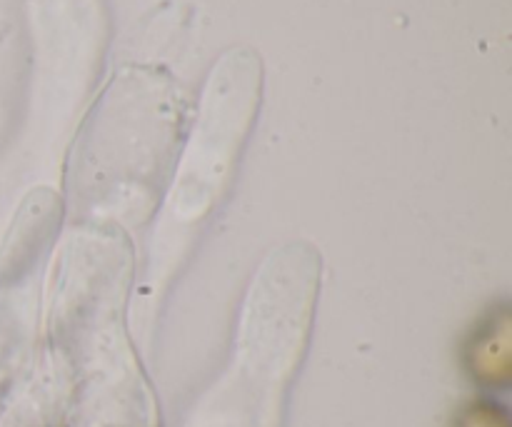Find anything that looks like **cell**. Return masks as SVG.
<instances>
[{
	"mask_svg": "<svg viewBox=\"0 0 512 427\" xmlns=\"http://www.w3.org/2000/svg\"><path fill=\"white\" fill-rule=\"evenodd\" d=\"M470 375L485 385H505L512 375V315L508 305L480 323L465 348Z\"/></svg>",
	"mask_w": 512,
	"mask_h": 427,
	"instance_id": "1",
	"label": "cell"
},
{
	"mask_svg": "<svg viewBox=\"0 0 512 427\" xmlns=\"http://www.w3.org/2000/svg\"><path fill=\"white\" fill-rule=\"evenodd\" d=\"M455 427H510V420L508 413L503 408H498V405L478 403L460 415Z\"/></svg>",
	"mask_w": 512,
	"mask_h": 427,
	"instance_id": "2",
	"label": "cell"
}]
</instances>
